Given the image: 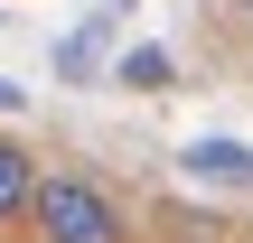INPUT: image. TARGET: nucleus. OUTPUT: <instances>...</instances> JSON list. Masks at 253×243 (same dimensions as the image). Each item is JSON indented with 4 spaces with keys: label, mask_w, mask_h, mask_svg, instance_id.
<instances>
[{
    "label": "nucleus",
    "mask_w": 253,
    "mask_h": 243,
    "mask_svg": "<svg viewBox=\"0 0 253 243\" xmlns=\"http://www.w3.org/2000/svg\"><path fill=\"white\" fill-rule=\"evenodd\" d=\"M38 206V159L19 140H0V215H28Z\"/></svg>",
    "instance_id": "3"
},
{
    "label": "nucleus",
    "mask_w": 253,
    "mask_h": 243,
    "mask_svg": "<svg viewBox=\"0 0 253 243\" xmlns=\"http://www.w3.org/2000/svg\"><path fill=\"white\" fill-rule=\"evenodd\" d=\"M178 159H188V178H207V187H253V150L244 140H188Z\"/></svg>",
    "instance_id": "2"
},
{
    "label": "nucleus",
    "mask_w": 253,
    "mask_h": 243,
    "mask_svg": "<svg viewBox=\"0 0 253 243\" xmlns=\"http://www.w3.org/2000/svg\"><path fill=\"white\" fill-rule=\"evenodd\" d=\"M113 9H122V0H113ZM113 9H103V19H94L84 37H66V75H94V56H103V28H113Z\"/></svg>",
    "instance_id": "5"
},
{
    "label": "nucleus",
    "mask_w": 253,
    "mask_h": 243,
    "mask_svg": "<svg viewBox=\"0 0 253 243\" xmlns=\"http://www.w3.org/2000/svg\"><path fill=\"white\" fill-rule=\"evenodd\" d=\"M244 9H253V0H244Z\"/></svg>",
    "instance_id": "7"
},
{
    "label": "nucleus",
    "mask_w": 253,
    "mask_h": 243,
    "mask_svg": "<svg viewBox=\"0 0 253 243\" xmlns=\"http://www.w3.org/2000/svg\"><path fill=\"white\" fill-rule=\"evenodd\" d=\"M122 84H131V94H160V84H169V56H160V47H131V56H122Z\"/></svg>",
    "instance_id": "4"
},
{
    "label": "nucleus",
    "mask_w": 253,
    "mask_h": 243,
    "mask_svg": "<svg viewBox=\"0 0 253 243\" xmlns=\"http://www.w3.org/2000/svg\"><path fill=\"white\" fill-rule=\"evenodd\" d=\"M28 225H38L47 243H122V206H113L84 169H47V178H38Z\"/></svg>",
    "instance_id": "1"
},
{
    "label": "nucleus",
    "mask_w": 253,
    "mask_h": 243,
    "mask_svg": "<svg viewBox=\"0 0 253 243\" xmlns=\"http://www.w3.org/2000/svg\"><path fill=\"white\" fill-rule=\"evenodd\" d=\"M0 112H19V84H9V75H0Z\"/></svg>",
    "instance_id": "6"
}]
</instances>
